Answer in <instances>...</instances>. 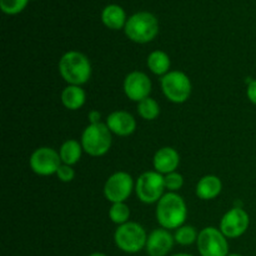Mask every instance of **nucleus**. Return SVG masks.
Masks as SVG:
<instances>
[{
	"instance_id": "nucleus-9",
	"label": "nucleus",
	"mask_w": 256,
	"mask_h": 256,
	"mask_svg": "<svg viewBox=\"0 0 256 256\" xmlns=\"http://www.w3.org/2000/svg\"><path fill=\"white\" fill-rule=\"evenodd\" d=\"M62 158L52 148H40L32 152L30 158V166L32 172H36L38 175L48 176V175L56 174L58 169L62 165Z\"/></svg>"
},
{
	"instance_id": "nucleus-5",
	"label": "nucleus",
	"mask_w": 256,
	"mask_h": 256,
	"mask_svg": "<svg viewBox=\"0 0 256 256\" xmlns=\"http://www.w3.org/2000/svg\"><path fill=\"white\" fill-rule=\"evenodd\" d=\"M115 244L122 252H140L144 246H146L148 236L144 228L138 222H125L120 225L114 235Z\"/></svg>"
},
{
	"instance_id": "nucleus-22",
	"label": "nucleus",
	"mask_w": 256,
	"mask_h": 256,
	"mask_svg": "<svg viewBox=\"0 0 256 256\" xmlns=\"http://www.w3.org/2000/svg\"><path fill=\"white\" fill-rule=\"evenodd\" d=\"M109 216L115 224H125V222H128V219L130 216L129 206L124 202H115V204H112V209H110Z\"/></svg>"
},
{
	"instance_id": "nucleus-27",
	"label": "nucleus",
	"mask_w": 256,
	"mask_h": 256,
	"mask_svg": "<svg viewBox=\"0 0 256 256\" xmlns=\"http://www.w3.org/2000/svg\"><path fill=\"white\" fill-rule=\"evenodd\" d=\"M246 94L250 102L256 105V80H252V82H250L249 86H248Z\"/></svg>"
},
{
	"instance_id": "nucleus-6",
	"label": "nucleus",
	"mask_w": 256,
	"mask_h": 256,
	"mask_svg": "<svg viewBox=\"0 0 256 256\" xmlns=\"http://www.w3.org/2000/svg\"><path fill=\"white\" fill-rule=\"evenodd\" d=\"M162 88L165 96L175 104H182L192 94V82L186 74L182 72H170L162 79Z\"/></svg>"
},
{
	"instance_id": "nucleus-1",
	"label": "nucleus",
	"mask_w": 256,
	"mask_h": 256,
	"mask_svg": "<svg viewBox=\"0 0 256 256\" xmlns=\"http://www.w3.org/2000/svg\"><path fill=\"white\" fill-rule=\"evenodd\" d=\"M156 219L164 229H179L186 219V205L175 192L164 195L158 202Z\"/></svg>"
},
{
	"instance_id": "nucleus-26",
	"label": "nucleus",
	"mask_w": 256,
	"mask_h": 256,
	"mask_svg": "<svg viewBox=\"0 0 256 256\" xmlns=\"http://www.w3.org/2000/svg\"><path fill=\"white\" fill-rule=\"evenodd\" d=\"M56 175H58V179H59L60 182H69L74 179L75 172H74V170L72 169V166H70V165H62V166L58 169Z\"/></svg>"
},
{
	"instance_id": "nucleus-18",
	"label": "nucleus",
	"mask_w": 256,
	"mask_h": 256,
	"mask_svg": "<svg viewBox=\"0 0 256 256\" xmlns=\"http://www.w3.org/2000/svg\"><path fill=\"white\" fill-rule=\"evenodd\" d=\"M85 92L78 85H69L62 92V102L66 109L78 110L85 104Z\"/></svg>"
},
{
	"instance_id": "nucleus-24",
	"label": "nucleus",
	"mask_w": 256,
	"mask_h": 256,
	"mask_svg": "<svg viewBox=\"0 0 256 256\" xmlns=\"http://www.w3.org/2000/svg\"><path fill=\"white\" fill-rule=\"evenodd\" d=\"M29 0H0V8L5 14L15 15L24 10Z\"/></svg>"
},
{
	"instance_id": "nucleus-15",
	"label": "nucleus",
	"mask_w": 256,
	"mask_h": 256,
	"mask_svg": "<svg viewBox=\"0 0 256 256\" xmlns=\"http://www.w3.org/2000/svg\"><path fill=\"white\" fill-rule=\"evenodd\" d=\"M180 156L172 148H162L158 150L154 156V168L160 174H170L179 166Z\"/></svg>"
},
{
	"instance_id": "nucleus-16",
	"label": "nucleus",
	"mask_w": 256,
	"mask_h": 256,
	"mask_svg": "<svg viewBox=\"0 0 256 256\" xmlns=\"http://www.w3.org/2000/svg\"><path fill=\"white\" fill-rule=\"evenodd\" d=\"M222 184L220 179L215 175H206L196 185L198 198L202 200L215 199L222 192Z\"/></svg>"
},
{
	"instance_id": "nucleus-7",
	"label": "nucleus",
	"mask_w": 256,
	"mask_h": 256,
	"mask_svg": "<svg viewBox=\"0 0 256 256\" xmlns=\"http://www.w3.org/2000/svg\"><path fill=\"white\" fill-rule=\"evenodd\" d=\"M165 189L164 176L158 172H146L136 182V195L145 204H152L162 198Z\"/></svg>"
},
{
	"instance_id": "nucleus-2",
	"label": "nucleus",
	"mask_w": 256,
	"mask_h": 256,
	"mask_svg": "<svg viewBox=\"0 0 256 256\" xmlns=\"http://www.w3.org/2000/svg\"><path fill=\"white\" fill-rule=\"evenodd\" d=\"M59 72L65 82L80 86L90 79L92 65L89 59L82 52H68L60 59Z\"/></svg>"
},
{
	"instance_id": "nucleus-8",
	"label": "nucleus",
	"mask_w": 256,
	"mask_h": 256,
	"mask_svg": "<svg viewBox=\"0 0 256 256\" xmlns=\"http://www.w3.org/2000/svg\"><path fill=\"white\" fill-rule=\"evenodd\" d=\"M225 235L215 228H205L198 235V249L202 256H228L229 246Z\"/></svg>"
},
{
	"instance_id": "nucleus-21",
	"label": "nucleus",
	"mask_w": 256,
	"mask_h": 256,
	"mask_svg": "<svg viewBox=\"0 0 256 256\" xmlns=\"http://www.w3.org/2000/svg\"><path fill=\"white\" fill-rule=\"evenodd\" d=\"M138 112L139 115L145 120H154L159 116L160 114V106L154 99L152 98H146V99L142 100L138 105Z\"/></svg>"
},
{
	"instance_id": "nucleus-31",
	"label": "nucleus",
	"mask_w": 256,
	"mask_h": 256,
	"mask_svg": "<svg viewBox=\"0 0 256 256\" xmlns=\"http://www.w3.org/2000/svg\"><path fill=\"white\" fill-rule=\"evenodd\" d=\"M228 256H242V255H240V254H232V255H228Z\"/></svg>"
},
{
	"instance_id": "nucleus-20",
	"label": "nucleus",
	"mask_w": 256,
	"mask_h": 256,
	"mask_svg": "<svg viewBox=\"0 0 256 256\" xmlns=\"http://www.w3.org/2000/svg\"><path fill=\"white\" fill-rule=\"evenodd\" d=\"M148 66L156 75L168 74V70L170 68V58L168 56L166 52H160V50L152 52L148 56Z\"/></svg>"
},
{
	"instance_id": "nucleus-10",
	"label": "nucleus",
	"mask_w": 256,
	"mask_h": 256,
	"mask_svg": "<svg viewBox=\"0 0 256 256\" xmlns=\"http://www.w3.org/2000/svg\"><path fill=\"white\" fill-rule=\"evenodd\" d=\"M132 190V178L128 172H119L108 179L104 186V194L109 202H124Z\"/></svg>"
},
{
	"instance_id": "nucleus-11",
	"label": "nucleus",
	"mask_w": 256,
	"mask_h": 256,
	"mask_svg": "<svg viewBox=\"0 0 256 256\" xmlns=\"http://www.w3.org/2000/svg\"><path fill=\"white\" fill-rule=\"evenodd\" d=\"M249 215L242 208H234L222 216L220 232L226 238H239L249 228Z\"/></svg>"
},
{
	"instance_id": "nucleus-17",
	"label": "nucleus",
	"mask_w": 256,
	"mask_h": 256,
	"mask_svg": "<svg viewBox=\"0 0 256 256\" xmlns=\"http://www.w3.org/2000/svg\"><path fill=\"white\" fill-rule=\"evenodd\" d=\"M102 20L105 26L112 30H119L126 24V15L124 9L119 5L110 4L104 8L102 12Z\"/></svg>"
},
{
	"instance_id": "nucleus-19",
	"label": "nucleus",
	"mask_w": 256,
	"mask_h": 256,
	"mask_svg": "<svg viewBox=\"0 0 256 256\" xmlns=\"http://www.w3.org/2000/svg\"><path fill=\"white\" fill-rule=\"evenodd\" d=\"M82 146L80 145L79 142L76 140H66L64 144L62 145V149H60V158H62V162L65 165H74L82 158Z\"/></svg>"
},
{
	"instance_id": "nucleus-29",
	"label": "nucleus",
	"mask_w": 256,
	"mask_h": 256,
	"mask_svg": "<svg viewBox=\"0 0 256 256\" xmlns=\"http://www.w3.org/2000/svg\"><path fill=\"white\" fill-rule=\"evenodd\" d=\"M89 256H106V255L100 254V252H95V254H92V255H89Z\"/></svg>"
},
{
	"instance_id": "nucleus-23",
	"label": "nucleus",
	"mask_w": 256,
	"mask_h": 256,
	"mask_svg": "<svg viewBox=\"0 0 256 256\" xmlns=\"http://www.w3.org/2000/svg\"><path fill=\"white\" fill-rule=\"evenodd\" d=\"M198 240V234L192 226H180L175 232V242L180 245H190Z\"/></svg>"
},
{
	"instance_id": "nucleus-30",
	"label": "nucleus",
	"mask_w": 256,
	"mask_h": 256,
	"mask_svg": "<svg viewBox=\"0 0 256 256\" xmlns=\"http://www.w3.org/2000/svg\"><path fill=\"white\" fill-rule=\"evenodd\" d=\"M174 256H192V255H189V254H176Z\"/></svg>"
},
{
	"instance_id": "nucleus-25",
	"label": "nucleus",
	"mask_w": 256,
	"mask_h": 256,
	"mask_svg": "<svg viewBox=\"0 0 256 256\" xmlns=\"http://www.w3.org/2000/svg\"><path fill=\"white\" fill-rule=\"evenodd\" d=\"M165 182V188L169 190H172V192H176L184 184V179H182V175L179 172H170V174H166V176H164Z\"/></svg>"
},
{
	"instance_id": "nucleus-14",
	"label": "nucleus",
	"mask_w": 256,
	"mask_h": 256,
	"mask_svg": "<svg viewBox=\"0 0 256 256\" xmlns=\"http://www.w3.org/2000/svg\"><path fill=\"white\" fill-rule=\"evenodd\" d=\"M106 125L110 129V132L119 136H128L132 134L136 128V122L126 112H114L108 116Z\"/></svg>"
},
{
	"instance_id": "nucleus-12",
	"label": "nucleus",
	"mask_w": 256,
	"mask_h": 256,
	"mask_svg": "<svg viewBox=\"0 0 256 256\" xmlns=\"http://www.w3.org/2000/svg\"><path fill=\"white\" fill-rule=\"evenodd\" d=\"M124 92L129 99L140 102L149 98L152 92V82L144 72H132L125 78Z\"/></svg>"
},
{
	"instance_id": "nucleus-4",
	"label": "nucleus",
	"mask_w": 256,
	"mask_h": 256,
	"mask_svg": "<svg viewBox=\"0 0 256 256\" xmlns=\"http://www.w3.org/2000/svg\"><path fill=\"white\" fill-rule=\"evenodd\" d=\"M82 146L92 156H102L112 146V132L106 124L96 122L85 128L82 136Z\"/></svg>"
},
{
	"instance_id": "nucleus-28",
	"label": "nucleus",
	"mask_w": 256,
	"mask_h": 256,
	"mask_svg": "<svg viewBox=\"0 0 256 256\" xmlns=\"http://www.w3.org/2000/svg\"><path fill=\"white\" fill-rule=\"evenodd\" d=\"M89 119L92 120V124H96V122H100L99 120H98V119H100V114L98 112H90V115H89Z\"/></svg>"
},
{
	"instance_id": "nucleus-3",
	"label": "nucleus",
	"mask_w": 256,
	"mask_h": 256,
	"mask_svg": "<svg viewBox=\"0 0 256 256\" xmlns=\"http://www.w3.org/2000/svg\"><path fill=\"white\" fill-rule=\"evenodd\" d=\"M159 32V22L155 15L148 12H140L130 16L125 24V34L130 40L145 44L154 39Z\"/></svg>"
},
{
	"instance_id": "nucleus-13",
	"label": "nucleus",
	"mask_w": 256,
	"mask_h": 256,
	"mask_svg": "<svg viewBox=\"0 0 256 256\" xmlns=\"http://www.w3.org/2000/svg\"><path fill=\"white\" fill-rule=\"evenodd\" d=\"M174 239L165 229H156L148 236L146 252L150 256H165L172 250Z\"/></svg>"
}]
</instances>
